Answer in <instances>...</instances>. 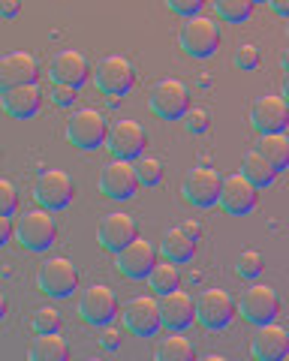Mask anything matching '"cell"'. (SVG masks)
Segmentation results:
<instances>
[{"label":"cell","mask_w":289,"mask_h":361,"mask_svg":"<svg viewBox=\"0 0 289 361\" xmlns=\"http://www.w3.org/2000/svg\"><path fill=\"white\" fill-rule=\"evenodd\" d=\"M13 238L25 247L27 253H49L54 241H58V223L49 211L33 208L25 211L21 217L13 223Z\"/></svg>","instance_id":"obj_1"},{"label":"cell","mask_w":289,"mask_h":361,"mask_svg":"<svg viewBox=\"0 0 289 361\" xmlns=\"http://www.w3.org/2000/svg\"><path fill=\"white\" fill-rule=\"evenodd\" d=\"M37 289L54 301L70 298L73 292L79 289V268H75L73 259H66V256L42 259V265L37 268Z\"/></svg>","instance_id":"obj_2"},{"label":"cell","mask_w":289,"mask_h":361,"mask_svg":"<svg viewBox=\"0 0 289 361\" xmlns=\"http://www.w3.org/2000/svg\"><path fill=\"white\" fill-rule=\"evenodd\" d=\"M178 42H181L187 58L208 61L211 54H217V49H220V25L211 16L187 18L181 25V33H178Z\"/></svg>","instance_id":"obj_3"},{"label":"cell","mask_w":289,"mask_h":361,"mask_svg":"<svg viewBox=\"0 0 289 361\" xmlns=\"http://www.w3.org/2000/svg\"><path fill=\"white\" fill-rule=\"evenodd\" d=\"M109 123L103 118V111L97 109H75L70 121H66V142L79 151H97L106 145Z\"/></svg>","instance_id":"obj_4"},{"label":"cell","mask_w":289,"mask_h":361,"mask_svg":"<svg viewBox=\"0 0 289 361\" xmlns=\"http://www.w3.org/2000/svg\"><path fill=\"white\" fill-rule=\"evenodd\" d=\"M75 196V184L73 178L63 172V169H42L37 178V187H33V199L42 211H63Z\"/></svg>","instance_id":"obj_5"},{"label":"cell","mask_w":289,"mask_h":361,"mask_svg":"<svg viewBox=\"0 0 289 361\" xmlns=\"http://www.w3.org/2000/svg\"><path fill=\"white\" fill-rule=\"evenodd\" d=\"M94 82L112 103H118V97H127L133 85H136V70H133V63L124 54H109V58L97 63Z\"/></svg>","instance_id":"obj_6"},{"label":"cell","mask_w":289,"mask_h":361,"mask_svg":"<svg viewBox=\"0 0 289 361\" xmlns=\"http://www.w3.org/2000/svg\"><path fill=\"white\" fill-rule=\"evenodd\" d=\"M235 298L226 289H205L196 298V322L205 331H223L226 325L235 319Z\"/></svg>","instance_id":"obj_7"},{"label":"cell","mask_w":289,"mask_h":361,"mask_svg":"<svg viewBox=\"0 0 289 361\" xmlns=\"http://www.w3.org/2000/svg\"><path fill=\"white\" fill-rule=\"evenodd\" d=\"M235 307H238L244 322L262 329V325L277 319V313H281V298H277V292L269 283H253V286L244 289V295Z\"/></svg>","instance_id":"obj_8"},{"label":"cell","mask_w":289,"mask_h":361,"mask_svg":"<svg viewBox=\"0 0 289 361\" xmlns=\"http://www.w3.org/2000/svg\"><path fill=\"white\" fill-rule=\"evenodd\" d=\"M106 148L112 151V160L136 163L148 148V133L139 121H115L106 135Z\"/></svg>","instance_id":"obj_9"},{"label":"cell","mask_w":289,"mask_h":361,"mask_svg":"<svg viewBox=\"0 0 289 361\" xmlns=\"http://www.w3.org/2000/svg\"><path fill=\"white\" fill-rule=\"evenodd\" d=\"M223 187V175L214 166H193L181 180V193L193 208H214Z\"/></svg>","instance_id":"obj_10"},{"label":"cell","mask_w":289,"mask_h":361,"mask_svg":"<svg viewBox=\"0 0 289 361\" xmlns=\"http://www.w3.org/2000/svg\"><path fill=\"white\" fill-rule=\"evenodd\" d=\"M148 103L154 109V115L163 121H181L190 109V87H187L181 78H160L154 85Z\"/></svg>","instance_id":"obj_11"},{"label":"cell","mask_w":289,"mask_h":361,"mask_svg":"<svg viewBox=\"0 0 289 361\" xmlns=\"http://www.w3.org/2000/svg\"><path fill=\"white\" fill-rule=\"evenodd\" d=\"M79 316L87 325H94V329H103V325L115 322V316H118V295H115V289L106 286V283H91L87 289H82Z\"/></svg>","instance_id":"obj_12"},{"label":"cell","mask_w":289,"mask_h":361,"mask_svg":"<svg viewBox=\"0 0 289 361\" xmlns=\"http://www.w3.org/2000/svg\"><path fill=\"white\" fill-rule=\"evenodd\" d=\"M121 319H124V329L133 331L136 337H154L163 329L157 295H136V298H130L124 304V310H121Z\"/></svg>","instance_id":"obj_13"},{"label":"cell","mask_w":289,"mask_h":361,"mask_svg":"<svg viewBox=\"0 0 289 361\" xmlns=\"http://www.w3.org/2000/svg\"><path fill=\"white\" fill-rule=\"evenodd\" d=\"M136 220L130 217V214L124 211H112V214H106L103 220H99V229H97V241L99 247H103L106 253H121L124 247H130L133 241L139 238L136 235Z\"/></svg>","instance_id":"obj_14"},{"label":"cell","mask_w":289,"mask_h":361,"mask_svg":"<svg viewBox=\"0 0 289 361\" xmlns=\"http://www.w3.org/2000/svg\"><path fill=\"white\" fill-rule=\"evenodd\" d=\"M99 190H103L106 199L112 202H130L139 190V180H136V169L133 163L124 160H109L99 172Z\"/></svg>","instance_id":"obj_15"},{"label":"cell","mask_w":289,"mask_h":361,"mask_svg":"<svg viewBox=\"0 0 289 361\" xmlns=\"http://www.w3.org/2000/svg\"><path fill=\"white\" fill-rule=\"evenodd\" d=\"M250 123L259 135L286 133L289 127V106L283 103L281 94H265L250 106Z\"/></svg>","instance_id":"obj_16"},{"label":"cell","mask_w":289,"mask_h":361,"mask_svg":"<svg viewBox=\"0 0 289 361\" xmlns=\"http://www.w3.org/2000/svg\"><path fill=\"white\" fill-rule=\"evenodd\" d=\"M37 75H39V63L30 51L21 49L0 54V94L21 85H37Z\"/></svg>","instance_id":"obj_17"},{"label":"cell","mask_w":289,"mask_h":361,"mask_svg":"<svg viewBox=\"0 0 289 361\" xmlns=\"http://www.w3.org/2000/svg\"><path fill=\"white\" fill-rule=\"evenodd\" d=\"M257 202H259V190L253 187L250 180H244L238 172L223 178L217 205L223 208L226 214H232V217H247V214L257 208Z\"/></svg>","instance_id":"obj_18"},{"label":"cell","mask_w":289,"mask_h":361,"mask_svg":"<svg viewBox=\"0 0 289 361\" xmlns=\"http://www.w3.org/2000/svg\"><path fill=\"white\" fill-rule=\"evenodd\" d=\"M87 75H91V66H87V58L79 49H61L49 63V78L54 85L79 90Z\"/></svg>","instance_id":"obj_19"},{"label":"cell","mask_w":289,"mask_h":361,"mask_svg":"<svg viewBox=\"0 0 289 361\" xmlns=\"http://www.w3.org/2000/svg\"><path fill=\"white\" fill-rule=\"evenodd\" d=\"M115 265L127 280H148L151 268L157 265V250H154L151 241L136 238L130 247H124V250L115 256Z\"/></svg>","instance_id":"obj_20"},{"label":"cell","mask_w":289,"mask_h":361,"mask_svg":"<svg viewBox=\"0 0 289 361\" xmlns=\"http://www.w3.org/2000/svg\"><path fill=\"white\" fill-rule=\"evenodd\" d=\"M157 301H160V322H163V329L181 334L184 329H190V325H193V319H196V301L187 295L184 289L169 292V295H163Z\"/></svg>","instance_id":"obj_21"},{"label":"cell","mask_w":289,"mask_h":361,"mask_svg":"<svg viewBox=\"0 0 289 361\" xmlns=\"http://www.w3.org/2000/svg\"><path fill=\"white\" fill-rule=\"evenodd\" d=\"M250 353L257 361H281L289 353V329L286 325H277V322L262 325V329L253 331Z\"/></svg>","instance_id":"obj_22"},{"label":"cell","mask_w":289,"mask_h":361,"mask_svg":"<svg viewBox=\"0 0 289 361\" xmlns=\"http://www.w3.org/2000/svg\"><path fill=\"white\" fill-rule=\"evenodd\" d=\"M0 106L9 118L16 121H27L39 111L42 106V90L37 85H21V87H13V90H4L0 94Z\"/></svg>","instance_id":"obj_23"},{"label":"cell","mask_w":289,"mask_h":361,"mask_svg":"<svg viewBox=\"0 0 289 361\" xmlns=\"http://www.w3.org/2000/svg\"><path fill=\"white\" fill-rule=\"evenodd\" d=\"M257 151L274 172H286L289 169V133H271V135H259Z\"/></svg>","instance_id":"obj_24"},{"label":"cell","mask_w":289,"mask_h":361,"mask_svg":"<svg viewBox=\"0 0 289 361\" xmlns=\"http://www.w3.org/2000/svg\"><path fill=\"white\" fill-rule=\"evenodd\" d=\"M160 253L166 256V262L184 265V262H190V259L196 256V241L181 229V226H172V229L163 235V241H160Z\"/></svg>","instance_id":"obj_25"},{"label":"cell","mask_w":289,"mask_h":361,"mask_svg":"<svg viewBox=\"0 0 289 361\" xmlns=\"http://www.w3.org/2000/svg\"><path fill=\"white\" fill-rule=\"evenodd\" d=\"M30 361H70V343L58 334H37V341L30 343Z\"/></svg>","instance_id":"obj_26"},{"label":"cell","mask_w":289,"mask_h":361,"mask_svg":"<svg viewBox=\"0 0 289 361\" xmlns=\"http://www.w3.org/2000/svg\"><path fill=\"white\" fill-rule=\"evenodd\" d=\"M154 361H196V346L190 337H181L172 331L154 349Z\"/></svg>","instance_id":"obj_27"},{"label":"cell","mask_w":289,"mask_h":361,"mask_svg":"<svg viewBox=\"0 0 289 361\" xmlns=\"http://www.w3.org/2000/svg\"><path fill=\"white\" fill-rule=\"evenodd\" d=\"M244 180H250L257 190H265V187H271L274 184V178H277V172L262 160V157L257 154V151H247L241 157V172H238Z\"/></svg>","instance_id":"obj_28"},{"label":"cell","mask_w":289,"mask_h":361,"mask_svg":"<svg viewBox=\"0 0 289 361\" xmlns=\"http://www.w3.org/2000/svg\"><path fill=\"white\" fill-rule=\"evenodd\" d=\"M148 286H151V292L157 298L169 295V292H178V289H181V271H178L175 262H166V259H163V262H157L151 268Z\"/></svg>","instance_id":"obj_29"},{"label":"cell","mask_w":289,"mask_h":361,"mask_svg":"<svg viewBox=\"0 0 289 361\" xmlns=\"http://www.w3.org/2000/svg\"><path fill=\"white\" fill-rule=\"evenodd\" d=\"M133 169H136V180H139V187H157V184H163L166 169H163V163L157 160V157L142 154L139 160L133 163Z\"/></svg>","instance_id":"obj_30"},{"label":"cell","mask_w":289,"mask_h":361,"mask_svg":"<svg viewBox=\"0 0 289 361\" xmlns=\"http://www.w3.org/2000/svg\"><path fill=\"white\" fill-rule=\"evenodd\" d=\"M214 13L229 25H244L253 13V4L250 0H214Z\"/></svg>","instance_id":"obj_31"},{"label":"cell","mask_w":289,"mask_h":361,"mask_svg":"<svg viewBox=\"0 0 289 361\" xmlns=\"http://www.w3.org/2000/svg\"><path fill=\"white\" fill-rule=\"evenodd\" d=\"M265 271V259L259 250H244L238 259H235V274L244 277V280H259Z\"/></svg>","instance_id":"obj_32"},{"label":"cell","mask_w":289,"mask_h":361,"mask_svg":"<svg viewBox=\"0 0 289 361\" xmlns=\"http://www.w3.org/2000/svg\"><path fill=\"white\" fill-rule=\"evenodd\" d=\"M30 329L37 334H58L61 331V313L54 307H37L30 316Z\"/></svg>","instance_id":"obj_33"},{"label":"cell","mask_w":289,"mask_h":361,"mask_svg":"<svg viewBox=\"0 0 289 361\" xmlns=\"http://www.w3.org/2000/svg\"><path fill=\"white\" fill-rule=\"evenodd\" d=\"M259 61H262V58H259V49H257L253 42H241L238 49L232 51V63H235L241 73H253V70L259 66Z\"/></svg>","instance_id":"obj_34"},{"label":"cell","mask_w":289,"mask_h":361,"mask_svg":"<svg viewBox=\"0 0 289 361\" xmlns=\"http://www.w3.org/2000/svg\"><path fill=\"white\" fill-rule=\"evenodd\" d=\"M181 121H184V130L193 133V135H202V133L211 130V111L202 109V106H190Z\"/></svg>","instance_id":"obj_35"},{"label":"cell","mask_w":289,"mask_h":361,"mask_svg":"<svg viewBox=\"0 0 289 361\" xmlns=\"http://www.w3.org/2000/svg\"><path fill=\"white\" fill-rule=\"evenodd\" d=\"M18 208V193L13 187V180L0 178V217H13Z\"/></svg>","instance_id":"obj_36"},{"label":"cell","mask_w":289,"mask_h":361,"mask_svg":"<svg viewBox=\"0 0 289 361\" xmlns=\"http://www.w3.org/2000/svg\"><path fill=\"white\" fill-rule=\"evenodd\" d=\"M166 6H169V13L184 16V21H187V18L202 16V0H169Z\"/></svg>","instance_id":"obj_37"},{"label":"cell","mask_w":289,"mask_h":361,"mask_svg":"<svg viewBox=\"0 0 289 361\" xmlns=\"http://www.w3.org/2000/svg\"><path fill=\"white\" fill-rule=\"evenodd\" d=\"M51 103L58 109H73L79 103V90L75 87H63V85H54L51 87Z\"/></svg>","instance_id":"obj_38"},{"label":"cell","mask_w":289,"mask_h":361,"mask_svg":"<svg viewBox=\"0 0 289 361\" xmlns=\"http://www.w3.org/2000/svg\"><path fill=\"white\" fill-rule=\"evenodd\" d=\"M121 337H124V334H121L118 325H115V322H109V325H103V329H99V337H97V341H99V346H103V349L115 353V349H121Z\"/></svg>","instance_id":"obj_39"},{"label":"cell","mask_w":289,"mask_h":361,"mask_svg":"<svg viewBox=\"0 0 289 361\" xmlns=\"http://www.w3.org/2000/svg\"><path fill=\"white\" fill-rule=\"evenodd\" d=\"M21 16V4L18 0H0V18H18Z\"/></svg>","instance_id":"obj_40"},{"label":"cell","mask_w":289,"mask_h":361,"mask_svg":"<svg viewBox=\"0 0 289 361\" xmlns=\"http://www.w3.org/2000/svg\"><path fill=\"white\" fill-rule=\"evenodd\" d=\"M9 241H13V223L9 217H0V247H6Z\"/></svg>","instance_id":"obj_41"},{"label":"cell","mask_w":289,"mask_h":361,"mask_svg":"<svg viewBox=\"0 0 289 361\" xmlns=\"http://www.w3.org/2000/svg\"><path fill=\"white\" fill-rule=\"evenodd\" d=\"M181 229H184L187 235H190V238H193V241H199V238H202V226H199L196 220H187V223L181 226Z\"/></svg>","instance_id":"obj_42"},{"label":"cell","mask_w":289,"mask_h":361,"mask_svg":"<svg viewBox=\"0 0 289 361\" xmlns=\"http://www.w3.org/2000/svg\"><path fill=\"white\" fill-rule=\"evenodd\" d=\"M271 13H277V16H283V18H289V0H271Z\"/></svg>","instance_id":"obj_43"},{"label":"cell","mask_w":289,"mask_h":361,"mask_svg":"<svg viewBox=\"0 0 289 361\" xmlns=\"http://www.w3.org/2000/svg\"><path fill=\"white\" fill-rule=\"evenodd\" d=\"M281 97H283V103L289 106V73L283 75V82H281Z\"/></svg>","instance_id":"obj_44"},{"label":"cell","mask_w":289,"mask_h":361,"mask_svg":"<svg viewBox=\"0 0 289 361\" xmlns=\"http://www.w3.org/2000/svg\"><path fill=\"white\" fill-rule=\"evenodd\" d=\"M6 313H9V301H6V295L0 292V322L6 319Z\"/></svg>","instance_id":"obj_45"},{"label":"cell","mask_w":289,"mask_h":361,"mask_svg":"<svg viewBox=\"0 0 289 361\" xmlns=\"http://www.w3.org/2000/svg\"><path fill=\"white\" fill-rule=\"evenodd\" d=\"M281 70H283V73H289V45L281 51Z\"/></svg>","instance_id":"obj_46"},{"label":"cell","mask_w":289,"mask_h":361,"mask_svg":"<svg viewBox=\"0 0 289 361\" xmlns=\"http://www.w3.org/2000/svg\"><path fill=\"white\" fill-rule=\"evenodd\" d=\"M196 361H229V358H223V355H217V353H211V355H205V358H196Z\"/></svg>","instance_id":"obj_47"},{"label":"cell","mask_w":289,"mask_h":361,"mask_svg":"<svg viewBox=\"0 0 289 361\" xmlns=\"http://www.w3.org/2000/svg\"><path fill=\"white\" fill-rule=\"evenodd\" d=\"M281 361H289V353H286V355H283V358H281Z\"/></svg>","instance_id":"obj_48"},{"label":"cell","mask_w":289,"mask_h":361,"mask_svg":"<svg viewBox=\"0 0 289 361\" xmlns=\"http://www.w3.org/2000/svg\"><path fill=\"white\" fill-rule=\"evenodd\" d=\"M87 361H103V358H87Z\"/></svg>","instance_id":"obj_49"},{"label":"cell","mask_w":289,"mask_h":361,"mask_svg":"<svg viewBox=\"0 0 289 361\" xmlns=\"http://www.w3.org/2000/svg\"><path fill=\"white\" fill-rule=\"evenodd\" d=\"M286 33H289V18H286Z\"/></svg>","instance_id":"obj_50"}]
</instances>
